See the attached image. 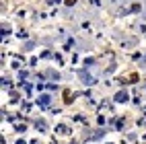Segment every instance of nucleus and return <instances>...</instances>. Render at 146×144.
Returning a JSON list of instances; mask_svg holds the SVG:
<instances>
[{"label": "nucleus", "mask_w": 146, "mask_h": 144, "mask_svg": "<svg viewBox=\"0 0 146 144\" xmlns=\"http://www.w3.org/2000/svg\"><path fill=\"white\" fill-rule=\"evenodd\" d=\"M76 2V0H66V4H74Z\"/></svg>", "instance_id": "nucleus-1"}]
</instances>
